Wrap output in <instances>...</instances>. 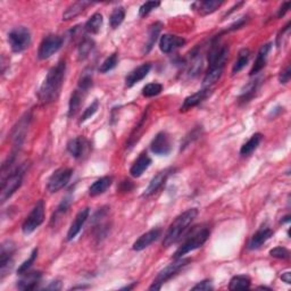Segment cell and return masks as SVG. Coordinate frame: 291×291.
Wrapping results in <instances>:
<instances>
[{"label": "cell", "mask_w": 291, "mask_h": 291, "mask_svg": "<svg viewBox=\"0 0 291 291\" xmlns=\"http://www.w3.org/2000/svg\"><path fill=\"white\" fill-rule=\"evenodd\" d=\"M66 72V61L60 60L49 70L44 82H42L38 97L42 105L54 103L58 98L63 87Z\"/></svg>", "instance_id": "1"}, {"label": "cell", "mask_w": 291, "mask_h": 291, "mask_svg": "<svg viewBox=\"0 0 291 291\" xmlns=\"http://www.w3.org/2000/svg\"><path fill=\"white\" fill-rule=\"evenodd\" d=\"M198 215L197 208H190L188 211L183 212L182 214L176 217L169 228L168 232H166L165 238L163 240V246L165 248L171 247L178 242L181 238H182L183 233L187 231V229L191 225V223L195 221V218Z\"/></svg>", "instance_id": "2"}, {"label": "cell", "mask_w": 291, "mask_h": 291, "mask_svg": "<svg viewBox=\"0 0 291 291\" xmlns=\"http://www.w3.org/2000/svg\"><path fill=\"white\" fill-rule=\"evenodd\" d=\"M211 235V230H209L208 227L206 225H200V227H195L192 229V231L189 233L188 237L185 238L184 241L182 242V245L179 247V249L175 251L174 258H181L188 252L198 249V248L202 247L205 242L207 241Z\"/></svg>", "instance_id": "3"}, {"label": "cell", "mask_w": 291, "mask_h": 291, "mask_svg": "<svg viewBox=\"0 0 291 291\" xmlns=\"http://www.w3.org/2000/svg\"><path fill=\"white\" fill-rule=\"evenodd\" d=\"M23 176H24V169L23 168L15 170L7 176H4L2 180V195H0L2 204H4L17 191V189L22 185Z\"/></svg>", "instance_id": "4"}, {"label": "cell", "mask_w": 291, "mask_h": 291, "mask_svg": "<svg viewBox=\"0 0 291 291\" xmlns=\"http://www.w3.org/2000/svg\"><path fill=\"white\" fill-rule=\"evenodd\" d=\"M190 262H191V260L183 258V257H181V258H176L173 263H171L170 265L166 266L165 269H163L159 272L158 275H157L154 280V283H152V285H150L149 289L159 290L161 288V284L165 283L168 280H170L172 276L178 274L179 272L183 269V267H185L190 263Z\"/></svg>", "instance_id": "5"}, {"label": "cell", "mask_w": 291, "mask_h": 291, "mask_svg": "<svg viewBox=\"0 0 291 291\" xmlns=\"http://www.w3.org/2000/svg\"><path fill=\"white\" fill-rule=\"evenodd\" d=\"M8 42L14 52H22L31 45V33L25 26L15 27L8 33Z\"/></svg>", "instance_id": "6"}, {"label": "cell", "mask_w": 291, "mask_h": 291, "mask_svg": "<svg viewBox=\"0 0 291 291\" xmlns=\"http://www.w3.org/2000/svg\"><path fill=\"white\" fill-rule=\"evenodd\" d=\"M45 221V203L44 200H39L35 207L32 208L30 214L26 216L25 221L22 224V231L24 235H30L36 231Z\"/></svg>", "instance_id": "7"}, {"label": "cell", "mask_w": 291, "mask_h": 291, "mask_svg": "<svg viewBox=\"0 0 291 291\" xmlns=\"http://www.w3.org/2000/svg\"><path fill=\"white\" fill-rule=\"evenodd\" d=\"M229 57L228 46H221L217 42V38L213 40V45L208 51L209 69H224Z\"/></svg>", "instance_id": "8"}, {"label": "cell", "mask_w": 291, "mask_h": 291, "mask_svg": "<svg viewBox=\"0 0 291 291\" xmlns=\"http://www.w3.org/2000/svg\"><path fill=\"white\" fill-rule=\"evenodd\" d=\"M64 39L60 36L57 35H49L47 36L39 47V51H38V56L41 60L48 59L50 57L58 51L61 46H63Z\"/></svg>", "instance_id": "9"}, {"label": "cell", "mask_w": 291, "mask_h": 291, "mask_svg": "<svg viewBox=\"0 0 291 291\" xmlns=\"http://www.w3.org/2000/svg\"><path fill=\"white\" fill-rule=\"evenodd\" d=\"M72 174L73 171L68 168H60L58 170H56L54 173L50 175L48 183H47V189H48V191L54 193L59 191L60 189H63L65 185L70 182L71 178H72Z\"/></svg>", "instance_id": "10"}, {"label": "cell", "mask_w": 291, "mask_h": 291, "mask_svg": "<svg viewBox=\"0 0 291 291\" xmlns=\"http://www.w3.org/2000/svg\"><path fill=\"white\" fill-rule=\"evenodd\" d=\"M15 254V245L11 240H6L3 242L2 251H0V273H2V279H4L8 272L13 267V258Z\"/></svg>", "instance_id": "11"}, {"label": "cell", "mask_w": 291, "mask_h": 291, "mask_svg": "<svg viewBox=\"0 0 291 291\" xmlns=\"http://www.w3.org/2000/svg\"><path fill=\"white\" fill-rule=\"evenodd\" d=\"M150 149L156 155L159 156L169 155L172 150V142L168 133L164 131L157 133L156 137L151 141Z\"/></svg>", "instance_id": "12"}, {"label": "cell", "mask_w": 291, "mask_h": 291, "mask_svg": "<svg viewBox=\"0 0 291 291\" xmlns=\"http://www.w3.org/2000/svg\"><path fill=\"white\" fill-rule=\"evenodd\" d=\"M173 172H174V169H172V168L165 169L163 171L158 172V173H157L154 178L150 180L149 184H148L147 189L145 190V192H144L145 197H150V196L158 191V190L165 184V182L169 179V176L173 173Z\"/></svg>", "instance_id": "13"}, {"label": "cell", "mask_w": 291, "mask_h": 291, "mask_svg": "<svg viewBox=\"0 0 291 291\" xmlns=\"http://www.w3.org/2000/svg\"><path fill=\"white\" fill-rule=\"evenodd\" d=\"M42 278V273L40 271H32L25 272L22 274V278L17 281L16 287L20 290H35L37 289L38 284L40 283Z\"/></svg>", "instance_id": "14"}, {"label": "cell", "mask_w": 291, "mask_h": 291, "mask_svg": "<svg viewBox=\"0 0 291 291\" xmlns=\"http://www.w3.org/2000/svg\"><path fill=\"white\" fill-rule=\"evenodd\" d=\"M185 45V40L183 38L173 36V35H164L161 36L159 40V49L164 52V54H170V52L174 51L179 48H182Z\"/></svg>", "instance_id": "15"}, {"label": "cell", "mask_w": 291, "mask_h": 291, "mask_svg": "<svg viewBox=\"0 0 291 291\" xmlns=\"http://www.w3.org/2000/svg\"><path fill=\"white\" fill-rule=\"evenodd\" d=\"M90 215V208H83L78 213V215L75 216L74 221L71 224V227L69 229L68 232V240L71 241L73 240L74 238L79 235V232L81 231V229L84 225V223L87 222V219L89 218Z\"/></svg>", "instance_id": "16"}, {"label": "cell", "mask_w": 291, "mask_h": 291, "mask_svg": "<svg viewBox=\"0 0 291 291\" xmlns=\"http://www.w3.org/2000/svg\"><path fill=\"white\" fill-rule=\"evenodd\" d=\"M161 235V230L159 228L152 229V230L144 233L139 239H138L135 243H133V250L141 251L146 249L147 247H149L152 242H155Z\"/></svg>", "instance_id": "17"}, {"label": "cell", "mask_w": 291, "mask_h": 291, "mask_svg": "<svg viewBox=\"0 0 291 291\" xmlns=\"http://www.w3.org/2000/svg\"><path fill=\"white\" fill-rule=\"evenodd\" d=\"M89 142L83 137H76L68 144V151L74 158H82L88 150Z\"/></svg>", "instance_id": "18"}, {"label": "cell", "mask_w": 291, "mask_h": 291, "mask_svg": "<svg viewBox=\"0 0 291 291\" xmlns=\"http://www.w3.org/2000/svg\"><path fill=\"white\" fill-rule=\"evenodd\" d=\"M151 70V64L150 63H145L140 65L139 68H137L127 74L125 78V85L127 88H132L133 85L137 84L138 82H140L141 80H144L148 73L150 72Z\"/></svg>", "instance_id": "19"}, {"label": "cell", "mask_w": 291, "mask_h": 291, "mask_svg": "<svg viewBox=\"0 0 291 291\" xmlns=\"http://www.w3.org/2000/svg\"><path fill=\"white\" fill-rule=\"evenodd\" d=\"M209 94H211V89H202L196 93L191 94V96L187 97L184 99L182 106H181V112H187L189 109L198 106V105L202 104Z\"/></svg>", "instance_id": "20"}, {"label": "cell", "mask_w": 291, "mask_h": 291, "mask_svg": "<svg viewBox=\"0 0 291 291\" xmlns=\"http://www.w3.org/2000/svg\"><path fill=\"white\" fill-rule=\"evenodd\" d=\"M87 90H84L82 88L78 87V89H75L73 93L71 94L70 103H69V117H73L76 113L79 112V109L81 107V105L83 103V99L87 94Z\"/></svg>", "instance_id": "21"}, {"label": "cell", "mask_w": 291, "mask_h": 291, "mask_svg": "<svg viewBox=\"0 0 291 291\" xmlns=\"http://www.w3.org/2000/svg\"><path fill=\"white\" fill-rule=\"evenodd\" d=\"M151 164V158L147 155V152H141L140 156L136 159L135 163L131 166L130 174L133 178H140L144 172L148 170Z\"/></svg>", "instance_id": "22"}, {"label": "cell", "mask_w": 291, "mask_h": 291, "mask_svg": "<svg viewBox=\"0 0 291 291\" xmlns=\"http://www.w3.org/2000/svg\"><path fill=\"white\" fill-rule=\"evenodd\" d=\"M271 47H272L271 44H266V45H263L261 47L258 54H257V57H256L255 64H254V66H252V69L250 71V76L258 74L261 71L265 68L266 61H267V57H269L270 50H271Z\"/></svg>", "instance_id": "23"}, {"label": "cell", "mask_w": 291, "mask_h": 291, "mask_svg": "<svg viewBox=\"0 0 291 291\" xmlns=\"http://www.w3.org/2000/svg\"><path fill=\"white\" fill-rule=\"evenodd\" d=\"M91 5L92 3L90 2H76L71 4L70 6L65 9V12L63 14V20L64 21L73 20V18L81 15V14L87 9V7L91 6Z\"/></svg>", "instance_id": "24"}, {"label": "cell", "mask_w": 291, "mask_h": 291, "mask_svg": "<svg viewBox=\"0 0 291 291\" xmlns=\"http://www.w3.org/2000/svg\"><path fill=\"white\" fill-rule=\"evenodd\" d=\"M260 85H261V80L260 79L250 81V82L248 83L246 87L242 89L241 94L239 96V98H238V103H239L240 105L249 103L250 100L256 96V93H257V91H258V89H260Z\"/></svg>", "instance_id": "25"}, {"label": "cell", "mask_w": 291, "mask_h": 291, "mask_svg": "<svg viewBox=\"0 0 291 291\" xmlns=\"http://www.w3.org/2000/svg\"><path fill=\"white\" fill-rule=\"evenodd\" d=\"M112 182H113L112 176H103V178L94 181V182L90 185L89 195L92 196V197H96V196L104 193L109 187H111Z\"/></svg>", "instance_id": "26"}, {"label": "cell", "mask_w": 291, "mask_h": 291, "mask_svg": "<svg viewBox=\"0 0 291 291\" xmlns=\"http://www.w3.org/2000/svg\"><path fill=\"white\" fill-rule=\"evenodd\" d=\"M273 236V231L271 229H262L257 231L249 241V249H258L264 243Z\"/></svg>", "instance_id": "27"}, {"label": "cell", "mask_w": 291, "mask_h": 291, "mask_svg": "<svg viewBox=\"0 0 291 291\" xmlns=\"http://www.w3.org/2000/svg\"><path fill=\"white\" fill-rule=\"evenodd\" d=\"M161 27H163V24L160 22H155L154 24H151L149 27V31H148V39L145 45L144 52L145 54H148L156 44L157 39H158V36L161 31Z\"/></svg>", "instance_id": "28"}, {"label": "cell", "mask_w": 291, "mask_h": 291, "mask_svg": "<svg viewBox=\"0 0 291 291\" xmlns=\"http://www.w3.org/2000/svg\"><path fill=\"white\" fill-rule=\"evenodd\" d=\"M103 23H104L103 15L100 13H96L89 18L87 23H85L84 30L90 33V35H97V33H99V31L102 30Z\"/></svg>", "instance_id": "29"}, {"label": "cell", "mask_w": 291, "mask_h": 291, "mask_svg": "<svg viewBox=\"0 0 291 291\" xmlns=\"http://www.w3.org/2000/svg\"><path fill=\"white\" fill-rule=\"evenodd\" d=\"M222 2H215V0H211V2H200L196 3L193 6H197L196 9L199 12L200 15H209V14H213L214 12H216L217 9L222 6Z\"/></svg>", "instance_id": "30"}, {"label": "cell", "mask_w": 291, "mask_h": 291, "mask_svg": "<svg viewBox=\"0 0 291 291\" xmlns=\"http://www.w3.org/2000/svg\"><path fill=\"white\" fill-rule=\"evenodd\" d=\"M262 139H263V136L261 133H255L252 135L249 140H248L245 145L241 147L240 149V154L242 156H249L254 152L257 148H258Z\"/></svg>", "instance_id": "31"}, {"label": "cell", "mask_w": 291, "mask_h": 291, "mask_svg": "<svg viewBox=\"0 0 291 291\" xmlns=\"http://www.w3.org/2000/svg\"><path fill=\"white\" fill-rule=\"evenodd\" d=\"M223 70L224 69H209L208 72L206 73L203 81V88L204 89H211V87H213L214 84H215L217 81L221 79V76L223 74Z\"/></svg>", "instance_id": "32"}, {"label": "cell", "mask_w": 291, "mask_h": 291, "mask_svg": "<svg viewBox=\"0 0 291 291\" xmlns=\"http://www.w3.org/2000/svg\"><path fill=\"white\" fill-rule=\"evenodd\" d=\"M250 278L247 275H237L233 276L230 283H229V289L230 290H241L250 288Z\"/></svg>", "instance_id": "33"}, {"label": "cell", "mask_w": 291, "mask_h": 291, "mask_svg": "<svg viewBox=\"0 0 291 291\" xmlns=\"http://www.w3.org/2000/svg\"><path fill=\"white\" fill-rule=\"evenodd\" d=\"M249 58H250V51H249V49H242L239 52V57H238V59L236 60L235 65H233L232 74L239 73L240 71L248 64V61H249Z\"/></svg>", "instance_id": "34"}, {"label": "cell", "mask_w": 291, "mask_h": 291, "mask_svg": "<svg viewBox=\"0 0 291 291\" xmlns=\"http://www.w3.org/2000/svg\"><path fill=\"white\" fill-rule=\"evenodd\" d=\"M93 48H94L93 40L89 39V38H84L79 46V59L80 60L87 59L89 55L92 52Z\"/></svg>", "instance_id": "35"}, {"label": "cell", "mask_w": 291, "mask_h": 291, "mask_svg": "<svg viewBox=\"0 0 291 291\" xmlns=\"http://www.w3.org/2000/svg\"><path fill=\"white\" fill-rule=\"evenodd\" d=\"M124 18H125V9H124L123 7L114 8L111 16H109V23H111V26L113 28H117L123 23Z\"/></svg>", "instance_id": "36"}, {"label": "cell", "mask_w": 291, "mask_h": 291, "mask_svg": "<svg viewBox=\"0 0 291 291\" xmlns=\"http://www.w3.org/2000/svg\"><path fill=\"white\" fill-rule=\"evenodd\" d=\"M163 91V85L157 82H152L147 84L146 87L142 89V96L147 98H151L155 96H158V94Z\"/></svg>", "instance_id": "37"}, {"label": "cell", "mask_w": 291, "mask_h": 291, "mask_svg": "<svg viewBox=\"0 0 291 291\" xmlns=\"http://www.w3.org/2000/svg\"><path fill=\"white\" fill-rule=\"evenodd\" d=\"M117 63H118L117 54H113L111 56H108L107 58L103 61V64L100 65L99 72L100 73H107V72H109V71H112L113 69H115Z\"/></svg>", "instance_id": "38"}, {"label": "cell", "mask_w": 291, "mask_h": 291, "mask_svg": "<svg viewBox=\"0 0 291 291\" xmlns=\"http://www.w3.org/2000/svg\"><path fill=\"white\" fill-rule=\"evenodd\" d=\"M37 257H38V249L37 248H35V249L32 250L31 252V256L28 257V258L24 262V263L21 264V266L18 267V270H17V274H24L25 272H27L28 270H30V267L33 265V263H35L36 260H37Z\"/></svg>", "instance_id": "39"}, {"label": "cell", "mask_w": 291, "mask_h": 291, "mask_svg": "<svg viewBox=\"0 0 291 291\" xmlns=\"http://www.w3.org/2000/svg\"><path fill=\"white\" fill-rule=\"evenodd\" d=\"M98 108H99V102L96 99L87 109H84L82 116H81L80 118V123H83L87 120H89V118H91V116H93L94 114H96V112L98 111Z\"/></svg>", "instance_id": "40"}, {"label": "cell", "mask_w": 291, "mask_h": 291, "mask_svg": "<svg viewBox=\"0 0 291 291\" xmlns=\"http://www.w3.org/2000/svg\"><path fill=\"white\" fill-rule=\"evenodd\" d=\"M159 6H160L159 2H147L139 8V16L145 17Z\"/></svg>", "instance_id": "41"}, {"label": "cell", "mask_w": 291, "mask_h": 291, "mask_svg": "<svg viewBox=\"0 0 291 291\" xmlns=\"http://www.w3.org/2000/svg\"><path fill=\"white\" fill-rule=\"evenodd\" d=\"M270 255L279 260H288L290 257V251L284 247H275L270 250Z\"/></svg>", "instance_id": "42"}, {"label": "cell", "mask_w": 291, "mask_h": 291, "mask_svg": "<svg viewBox=\"0 0 291 291\" xmlns=\"http://www.w3.org/2000/svg\"><path fill=\"white\" fill-rule=\"evenodd\" d=\"M192 290H200V291H208V290H213V285H212V281L211 280H204L202 282H199L195 285Z\"/></svg>", "instance_id": "43"}, {"label": "cell", "mask_w": 291, "mask_h": 291, "mask_svg": "<svg viewBox=\"0 0 291 291\" xmlns=\"http://www.w3.org/2000/svg\"><path fill=\"white\" fill-rule=\"evenodd\" d=\"M290 78H291V69H290V65H288L287 68L284 69V71H282V72L280 73V76H279L280 83H282V84L288 83Z\"/></svg>", "instance_id": "44"}, {"label": "cell", "mask_w": 291, "mask_h": 291, "mask_svg": "<svg viewBox=\"0 0 291 291\" xmlns=\"http://www.w3.org/2000/svg\"><path fill=\"white\" fill-rule=\"evenodd\" d=\"M190 136H191V141L195 140V139H197V138L200 136V133H199V130L198 128H195V130L190 133ZM189 141H190V138L189 136L188 137H185V139H184V142H183V147H181V149H183L184 147H187L189 145Z\"/></svg>", "instance_id": "45"}, {"label": "cell", "mask_w": 291, "mask_h": 291, "mask_svg": "<svg viewBox=\"0 0 291 291\" xmlns=\"http://www.w3.org/2000/svg\"><path fill=\"white\" fill-rule=\"evenodd\" d=\"M133 183L131 182V181H128V180H125V181H123L122 184H121V187H120V190L123 192H128V191H131V190L133 189Z\"/></svg>", "instance_id": "46"}, {"label": "cell", "mask_w": 291, "mask_h": 291, "mask_svg": "<svg viewBox=\"0 0 291 291\" xmlns=\"http://www.w3.org/2000/svg\"><path fill=\"white\" fill-rule=\"evenodd\" d=\"M289 8H290V3H283L282 5H281V7L279 8V11H278V17H282L285 15V13H287L289 11Z\"/></svg>", "instance_id": "47"}, {"label": "cell", "mask_w": 291, "mask_h": 291, "mask_svg": "<svg viewBox=\"0 0 291 291\" xmlns=\"http://www.w3.org/2000/svg\"><path fill=\"white\" fill-rule=\"evenodd\" d=\"M61 288L60 282L59 281H54V282H51L50 285H48L46 289L47 290H59Z\"/></svg>", "instance_id": "48"}, {"label": "cell", "mask_w": 291, "mask_h": 291, "mask_svg": "<svg viewBox=\"0 0 291 291\" xmlns=\"http://www.w3.org/2000/svg\"><path fill=\"white\" fill-rule=\"evenodd\" d=\"M281 279H282V281H284L285 283L290 284L291 283V273L290 272H285V273L281 275Z\"/></svg>", "instance_id": "49"}, {"label": "cell", "mask_w": 291, "mask_h": 291, "mask_svg": "<svg viewBox=\"0 0 291 291\" xmlns=\"http://www.w3.org/2000/svg\"><path fill=\"white\" fill-rule=\"evenodd\" d=\"M283 218H284V219H282V223H285V222H289V221H290V216H289V215L283 217Z\"/></svg>", "instance_id": "50"}]
</instances>
